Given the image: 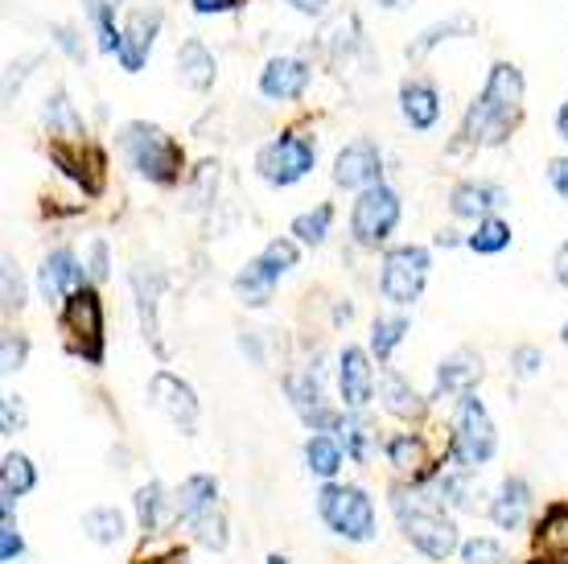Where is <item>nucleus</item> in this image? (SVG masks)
Masks as SVG:
<instances>
[{"instance_id":"50","label":"nucleus","mask_w":568,"mask_h":564,"mask_svg":"<svg viewBox=\"0 0 568 564\" xmlns=\"http://www.w3.org/2000/svg\"><path fill=\"white\" fill-rule=\"evenodd\" d=\"M548 182H552V190L568 202V157H556L552 170H548Z\"/></svg>"},{"instance_id":"42","label":"nucleus","mask_w":568,"mask_h":564,"mask_svg":"<svg viewBox=\"0 0 568 564\" xmlns=\"http://www.w3.org/2000/svg\"><path fill=\"white\" fill-rule=\"evenodd\" d=\"M462 564H503V548H498V540L474 536L469 544H462Z\"/></svg>"},{"instance_id":"46","label":"nucleus","mask_w":568,"mask_h":564,"mask_svg":"<svg viewBox=\"0 0 568 564\" xmlns=\"http://www.w3.org/2000/svg\"><path fill=\"white\" fill-rule=\"evenodd\" d=\"M21 552H26V540H21V532H17L13 523H0V561L13 564Z\"/></svg>"},{"instance_id":"13","label":"nucleus","mask_w":568,"mask_h":564,"mask_svg":"<svg viewBox=\"0 0 568 564\" xmlns=\"http://www.w3.org/2000/svg\"><path fill=\"white\" fill-rule=\"evenodd\" d=\"M50 157H54L58 170L79 182V190H87V194H100L103 190V153L95 144L54 141L50 144Z\"/></svg>"},{"instance_id":"29","label":"nucleus","mask_w":568,"mask_h":564,"mask_svg":"<svg viewBox=\"0 0 568 564\" xmlns=\"http://www.w3.org/2000/svg\"><path fill=\"white\" fill-rule=\"evenodd\" d=\"M342 457H346V450H342V441H334L329 433H317V437L305 441V466H310L313 474H322V479H334V474H338Z\"/></svg>"},{"instance_id":"38","label":"nucleus","mask_w":568,"mask_h":564,"mask_svg":"<svg viewBox=\"0 0 568 564\" xmlns=\"http://www.w3.org/2000/svg\"><path fill=\"white\" fill-rule=\"evenodd\" d=\"M194 536L206 544V548L214 552H223L227 548V520H223V511L211 507V511H202L199 520H194Z\"/></svg>"},{"instance_id":"21","label":"nucleus","mask_w":568,"mask_h":564,"mask_svg":"<svg viewBox=\"0 0 568 564\" xmlns=\"http://www.w3.org/2000/svg\"><path fill=\"white\" fill-rule=\"evenodd\" d=\"M178 79H182L190 91H211L214 79H219L214 54L199 42V38H185L182 50H178Z\"/></svg>"},{"instance_id":"23","label":"nucleus","mask_w":568,"mask_h":564,"mask_svg":"<svg viewBox=\"0 0 568 564\" xmlns=\"http://www.w3.org/2000/svg\"><path fill=\"white\" fill-rule=\"evenodd\" d=\"M527 511H531V491H527V482L507 479L503 482V491L495 494V503H490V520H495L503 532H515V527H524L527 523Z\"/></svg>"},{"instance_id":"1","label":"nucleus","mask_w":568,"mask_h":564,"mask_svg":"<svg viewBox=\"0 0 568 564\" xmlns=\"http://www.w3.org/2000/svg\"><path fill=\"white\" fill-rule=\"evenodd\" d=\"M524 115V74L515 71L511 62H495L486 74L483 95L474 99V108L466 112L462 137L454 149H490L511 137V128Z\"/></svg>"},{"instance_id":"54","label":"nucleus","mask_w":568,"mask_h":564,"mask_svg":"<svg viewBox=\"0 0 568 564\" xmlns=\"http://www.w3.org/2000/svg\"><path fill=\"white\" fill-rule=\"evenodd\" d=\"M556 132H560V141H568V103L556 112Z\"/></svg>"},{"instance_id":"43","label":"nucleus","mask_w":568,"mask_h":564,"mask_svg":"<svg viewBox=\"0 0 568 564\" xmlns=\"http://www.w3.org/2000/svg\"><path fill=\"white\" fill-rule=\"evenodd\" d=\"M21 305H26V276L13 260H4V310L17 313Z\"/></svg>"},{"instance_id":"48","label":"nucleus","mask_w":568,"mask_h":564,"mask_svg":"<svg viewBox=\"0 0 568 564\" xmlns=\"http://www.w3.org/2000/svg\"><path fill=\"white\" fill-rule=\"evenodd\" d=\"M87 276H91V281H103V276H108V243L103 240H91V264H87Z\"/></svg>"},{"instance_id":"17","label":"nucleus","mask_w":568,"mask_h":564,"mask_svg":"<svg viewBox=\"0 0 568 564\" xmlns=\"http://www.w3.org/2000/svg\"><path fill=\"white\" fill-rule=\"evenodd\" d=\"M310 87V62L305 58H272L264 74H260V95L264 99H301Z\"/></svg>"},{"instance_id":"30","label":"nucleus","mask_w":568,"mask_h":564,"mask_svg":"<svg viewBox=\"0 0 568 564\" xmlns=\"http://www.w3.org/2000/svg\"><path fill=\"white\" fill-rule=\"evenodd\" d=\"M87 17H91V26H95V38H100V50L103 54H115L120 50V38H124V29L115 26V0H83Z\"/></svg>"},{"instance_id":"47","label":"nucleus","mask_w":568,"mask_h":564,"mask_svg":"<svg viewBox=\"0 0 568 564\" xmlns=\"http://www.w3.org/2000/svg\"><path fill=\"white\" fill-rule=\"evenodd\" d=\"M26 351H29V342L21 339V334H4V371L26 367Z\"/></svg>"},{"instance_id":"45","label":"nucleus","mask_w":568,"mask_h":564,"mask_svg":"<svg viewBox=\"0 0 568 564\" xmlns=\"http://www.w3.org/2000/svg\"><path fill=\"white\" fill-rule=\"evenodd\" d=\"M540 367H544V354L536 351V346H519V351L511 354V371L519 375V380H527V375H536Z\"/></svg>"},{"instance_id":"7","label":"nucleus","mask_w":568,"mask_h":564,"mask_svg":"<svg viewBox=\"0 0 568 564\" xmlns=\"http://www.w3.org/2000/svg\"><path fill=\"white\" fill-rule=\"evenodd\" d=\"M62 334L83 363H103V301L95 289H79L67 296V310H62Z\"/></svg>"},{"instance_id":"36","label":"nucleus","mask_w":568,"mask_h":564,"mask_svg":"<svg viewBox=\"0 0 568 564\" xmlns=\"http://www.w3.org/2000/svg\"><path fill=\"white\" fill-rule=\"evenodd\" d=\"M466 29H474L466 21V17H454V21H445V26H433V29H425L420 38H416L413 46H408V58H425L433 46H440V42H449V38H462Z\"/></svg>"},{"instance_id":"59","label":"nucleus","mask_w":568,"mask_h":564,"mask_svg":"<svg viewBox=\"0 0 568 564\" xmlns=\"http://www.w3.org/2000/svg\"><path fill=\"white\" fill-rule=\"evenodd\" d=\"M527 564H548V561H544V556H540V561H527Z\"/></svg>"},{"instance_id":"57","label":"nucleus","mask_w":568,"mask_h":564,"mask_svg":"<svg viewBox=\"0 0 568 564\" xmlns=\"http://www.w3.org/2000/svg\"><path fill=\"white\" fill-rule=\"evenodd\" d=\"M268 564H288V561H284V556H268Z\"/></svg>"},{"instance_id":"32","label":"nucleus","mask_w":568,"mask_h":564,"mask_svg":"<svg viewBox=\"0 0 568 564\" xmlns=\"http://www.w3.org/2000/svg\"><path fill=\"white\" fill-rule=\"evenodd\" d=\"M329 223H334V207L322 202V207H313V211L293 219V240L305 243V248H322L329 235Z\"/></svg>"},{"instance_id":"10","label":"nucleus","mask_w":568,"mask_h":564,"mask_svg":"<svg viewBox=\"0 0 568 564\" xmlns=\"http://www.w3.org/2000/svg\"><path fill=\"white\" fill-rule=\"evenodd\" d=\"M399 223V194L392 185H371L363 190L355 202V211H351V231H355V240L363 248H379V243L392 240V231Z\"/></svg>"},{"instance_id":"5","label":"nucleus","mask_w":568,"mask_h":564,"mask_svg":"<svg viewBox=\"0 0 568 564\" xmlns=\"http://www.w3.org/2000/svg\"><path fill=\"white\" fill-rule=\"evenodd\" d=\"M317 515L342 540H355V544L375 540V507L358 486H326L317 494Z\"/></svg>"},{"instance_id":"22","label":"nucleus","mask_w":568,"mask_h":564,"mask_svg":"<svg viewBox=\"0 0 568 564\" xmlns=\"http://www.w3.org/2000/svg\"><path fill=\"white\" fill-rule=\"evenodd\" d=\"M214 503H219V482L206 479V474H194V479H185L178 491H173L170 507L178 520L194 523L202 515V511H211Z\"/></svg>"},{"instance_id":"4","label":"nucleus","mask_w":568,"mask_h":564,"mask_svg":"<svg viewBox=\"0 0 568 564\" xmlns=\"http://www.w3.org/2000/svg\"><path fill=\"white\" fill-rule=\"evenodd\" d=\"M498 450V433H495V421H490V412L478 395H462V404H457V416H454V462L462 470H474V466H486Z\"/></svg>"},{"instance_id":"37","label":"nucleus","mask_w":568,"mask_h":564,"mask_svg":"<svg viewBox=\"0 0 568 564\" xmlns=\"http://www.w3.org/2000/svg\"><path fill=\"white\" fill-rule=\"evenodd\" d=\"M404 334H408V322H404V318H379L375 330H371V351H375V359H392V351L399 346Z\"/></svg>"},{"instance_id":"19","label":"nucleus","mask_w":568,"mask_h":564,"mask_svg":"<svg viewBox=\"0 0 568 564\" xmlns=\"http://www.w3.org/2000/svg\"><path fill=\"white\" fill-rule=\"evenodd\" d=\"M399 112H404V120H408L416 132L437 128V120H440L437 87L428 83V79H408V83L399 87Z\"/></svg>"},{"instance_id":"44","label":"nucleus","mask_w":568,"mask_h":564,"mask_svg":"<svg viewBox=\"0 0 568 564\" xmlns=\"http://www.w3.org/2000/svg\"><path fill=\"white\" fill-rule=\"evenodd\" d=\"M26 421H29L26 400L21 395H4V404H0V433H21Z\"/></svg>"},{"instance_id":"56","label":"nucleus","mask_w":568,"mask_h":564,"mask_svg":"<svg viewBox=\"0 0 568 564\" xmlns=\"http://www.w3.org/2000/svg\"><path fill=\"white\" fill-rule=\"evenodd\" d=\"M156 564H182V556H165V561H156Z\"/></svg>"},{"instance_id":"31","label":"nucleus","mask_w":568,"mask_h":564,"mask_svg":"<svg viewBox=\"0 0 568 564\" xmlns=\"http://www.w3.org/2000/svg\"><path fill=\"white\" fill-rule=\"evenodd\" d=\"M33 482H38V470L29 462L26 453H4V462H0V494H21L33 491Z\"/></svg>"},{"instance_id":"16","label":"nucleus","mask_w":568,"mask_h":564,"mask_svg":"<svg viewBox=\"0 0 568 564\" xmlns=\"http://www.w3.org/2000/svg\"><path fill=\"white\" fill-rule=\"evenodd\" d=\"M156 29H161V17H156V9H136V13L129 17V26H124V38H120V50H115V58H120V67L129 74H136L149 62V50H153L156 42Z\"/></svg>"},{"instance_id":"51","label":"nucleus","mask_w":568,"mask_h":564,"mask_svg":"<svg viewBox=\"0 0 568 564\" xmlns=\"http://www.w3.org/2000/svg\"><path fill=\"white\" fill-rule=\"evenodd\" d=\"M293 13H301V17H322L329 9V0H284Z\"/></svg>"},{"instance_id":"40","label":"nucleus","mask_w":568,"mask_h":564,"mask_svg":"<svg viewBox=\"0 0 568 564\" xmlns=\"http://www.w3.org/2000/svg\"><path fill=\"white\" fill-rule=\"evenodd\" d=\"M329 50H334V54H351V50H355V46H363V33H358V17L355 13H346L342 17V21H334V29H329Z\"/></svg>"},{"instance_id":"41","label":"nucleus","mask_w":568,"mask_h":564,"mask_svg":"<svg viewBox=\"0 0 568 564\" xmlns=\"http://www.w3.org/2000/svg\"><path fill=\"white\" fill-rule=\"evenodd\" d=\"M338 433H342V450H346V457L351 462H367V424L363 421H342L338 424Z\"/></svg>"},{"instance_id":"18","label":"nucleus","mask_w":568,"mask_h":564,"mask_svg":"<svg viewBox=\"0 0 568 564\" xmlns=\"http://www.w3.org/2000/svg\"><path fill=\"white\" fill-rule=\"evenodd\" d=\"M161 289H165V276H161L153 264H136V269H132L136 313H141L144 334H149V342H153L156 354H165V342H161V322H156V301H161Z\"/></svg>"},{"instance_id":"33","label":"nucleus","mask_w":568,"mask_h":564,"mask_svg":"<svg viewBox=\"0 0 568 564\" xmlns=\"http://www.w3.org/2000/svg\"><path fill=\"white\" fill-rule=\"evenodd\" d=\"M466 243L478 255H495V252H503V248L511 243V226H507V219H495V214H490V219H478Z\"/></svg>"},{"instance_id":"9","label":"nucleus","mask_w":568,"mask_h":564,"mask_svg":"<svg viewBox=\"0 0 568 564\" xmlns=\"http://www.w3.org/2000/svg\"><path fill=\"white\" fill-rule=\"evenodd\" d=\"M256 173L268 185H293L313 173V141L301 132H284L256 153Z\"/></svg>"},{"instance_id":"28","label":"nucleus","mask_w":568,"mask_h":564,"mask_svg":"<svg viewBox=\"0 0 568 564\" xmlns=\"http://www.w3.org/2000/svg\"><path fill=\"white\" fill-rule=\"evenodd\" d=\"M384 409L392 412V416H399V421H408V416H420V412H425V400H420V392H416L404 375L387 371L384 375Z\"/></svg>"},{"instance_id":"39","label":"nucleus","mask_w":568,"mask_h":564,"mask_svg":"<svg viewBox=\"0 0 568 564\" xmlns=\"http://www.w3.org/2000/svg\"><path fill=\"white\" fill-rule=\"evenodd\" d=\"M437 498L440 503H449V507H462V511H469L474 503H478V494H474L466 474H445V479L437 482Z\"/></svg>"},{"instance_id":"6","label":"nucleus","mask_w":568,"mask_h":564,"mask_svg":"<svg viewBox=\"0 0 568 564\" xmlns=\"http://www.w3.org/2000/svg\"><path fill=\"white\" fill-rule=\"evenodd\" d=\"M297 240H272L264 252L247 264V269L235 276V296H240L243 305H252V310H260V305H268L272 289H276V281H281L284 272L297 269Z\"/></svg>"},{"instance_id":"3","label":"nucleus","mask_w":568,"mask_h":564,"mask_svg":"<svg viewBox=\"0 0 568 564\" xmlns=\"http://www.w3.org/2000/svg\"><path fill=\"white\" fill-rule=\"evenodd\" d=\"M120 153H124V161L141 173L144 182L173 185L182 178V149H178L156 124L132 120V124L120 128Z\"/></svg>"},{"instance_id":"55","label":"nucleus","mask_w":568,"mask_h":564,"mask_svg":"<svg viewBox=\"0 0 568 564\" xmlns=\"http://www.w3.org/2000/svg\"><path fill=\"white\" fill-rule=\"evenodd\" d=\"M375 4H379V9H404L408 0H375Z\"/></svg>"},{"instance_id":"8","label":"nucleus","mask_w":568,"mask_h":564,"mask_svg":"<svg viewBox=\"0 0 568 564\" xmlns=\"http://www.w3.org/2000/svg\"><path fill=\"white\" fill-rule=\"evenodd\" d=\"M428 269H433V260H428L425 248H396V252H387L384 260V272H379V289L392 305H416L420 293H425L428 284Z\"/></svg>"},{"instance_id":"53","label":"nucleus","mask_w":568,"mask_h":564,"mask_svg":"<svg viewBox=\"0 0 568 564\" xmlns=\"http://www.w3.org/2000/svg\"><path fill=\"white\" fill-rule=\"evenodd\" d=\"M552 269H556V281H560L568 289V243H560V252H556Z\"/></svg>"},{"instance_id":"11","label":"nucleus","mask_w":568,"mask_h":564,"mask_svg":"<svg viewBox=\"0 0 568 564\" xmlns=\"http://www.w3.org/2000/svg\"><path fill=\"white\" fill-rule=\"evenodd\" d=\"M149 400L182 433H194V424H199V395H194V387L185 380H178L173 371H156L153 383H149Z\"/></svg>"},{"instance_id":"52","label":"nucleus","mask_w":568,"mask_h":564,"mask_svg":"<svg viewBox=\"0 0 568 564\" xmlns=\"http://www.w3.org/2000/svg\"><path fill=\"white\" fill-rule=\"evenodd\" d=\"M240 0H194V13L199 17H214V13H231Z\"/></svg>"},{"instance_id":"34","label":"nucleus","mask_w":568,"mask_h":564,"mask_svg":"<svg viewBox=\"0 0 568 564\" xmlns=\"http://www.w3.org/2000/svg\"><path fill=\"white\" fill-rule=\"evenodd\" d=\"M83 532L87 540H95V544H115V540L124 536V515L115 507H95L83 515Z\"/></svg>"},{"instance_id":"15","label":"nucleus","mask_w":568,"mask_h":564,"mask_svg":"<svg viewBox=\"0 0 568 564\" xmlns=\"http://www.w3.org/2000/svg\"><path fill=\"white\" fill-rule=\"evenodd\" d=\"M338 392H342V404H346L351 412H363L371 404L375 380H371L367 351H358V346H346V351L338 354Z\"/></svg>"},{"instance_id":"20","label":"nucleus","mask_w":568,"mask_h":564,"mask_svg":"<svg viewBox=\"0 0 568 564\" xmlns=\"http://www.w3.org/2000/svg\"><path fill=\"white\" fill-rule=\"evenodd\" d=\"M507 202V190L495 182H462L454 190V198H449V211L457 214V219H490V214L498 211Z\"/></svg>"},{"instance_id":"60","label":"nucleus","mask_w":568,"mask_h":564,"mask_svg":"<svg viewBox=\"0 0 568 564\" xmlns=\"http://www.w3.org/2000/svg\"><path fill=\"white\" fill-rule=\"evenodd\" d=\"M115 4H124V0H115Z\"/></svg>"},{"instance_id":"58","label":"nucleus","mask_w":568,"mask_h":564,"mask_svg":"<svg viewBox=\"0 0 568 564\" xmlns=\"http://www.w3.org/2000/svg\"><path fill=\"white\" fill-rule=\"evenodd\" d=\"M560 339H565V346H568V322H565V334H560Z\"/></svg>"},{"instance_id":"49","label":"nucleus","mask_w":568,"mask_h":564,"mask_svg":"<svg viewBox=\"0 0 568 564\" xmlns=\"http://www.w3.org/2000/svg\"><path fill=\"white\" fill-rule=\"evenodd\" d=\"M54 42L62 46V50H67V58H74V62L83 58V42H79V33H74L71 26H54Z\"/></svg>"},{"instance_id":"26","label":"nucleus","mask_w":568,"mask_h":564,"mask_svg":"<svg viewBox=\"0 0 568 564\" xmlns=\"http://www.w3.org/2000/svg\"><path fill=\"white\" fill-rule=\"evenodd\" d=\"M536 556L548 564H568V507H552L536 527Z\"/></svg>"},{"instance_id":"25","label":"nucleus","mask_w":568,"mask_h":564,"mask_svg":"<svg viewBox=\"0 0 568 564\" xmlns=\"http://www.w3.org/2000/svg\"><path fill=\"white\" fill-rule=\"evenodd\" d=\"M387 462H392L396 474H408V479H425L433 470L425 437H416V433H399V437L387 441Z\"/></svg>"},{"instance_id":"2","label":"nucleus","mask_w":568,"mask_h":564,"mask_svg":"<svg viewBox=\"0 0 568 564\" xmlns=\"http://www.w3.org/2000/svg\"><path fill=\"white\" fill-rule=\"evenodd\" d=\"M396 520L404 536L416 552H425L428 561H445L457 548V527L454 520L440 511L437 494H396Z\"/></svg>"},{"instance_id":"12","label":"nucleus","mask_w":568,"mask_h":564,"mask_svg":"<svg viewBox=\"0 0 568 564\" xmlns=\"http://www.w3.org/2000/svg\"><path fill=\"white\" fill-rule=\"evenodd\" d=\"M334 182L342 185V190H371V185L384 182V157H379V149L371 141H351L346 149L338 153V161H334Z\"/></svg>"},{"instance_id":"24","label":"nucleus","mask_w":568,"mask_h":564,"mask_svg":"<svg viewBox=\"0 0 568 564\" xmlns=\"http://www.w3.org/2000/svg\"><path fill=\"white\" fill-rule=\"evenodd\" d=\"M478 380H483V359L462 351L437 367V395H466V392H474Z\"/></svg>"},{"instance_id":"35","label":"nucleus","mask_w":568,"mask_h":564,"mask_svg":"<svg viewBox=\"0 0 568 564\" xmlns=\"http://www.w3.org/2000/svg\"><path fill=\"white\" fill-rule=\"evenodd\" d=\"M173 494L161 491V482H149L136 491V520H141L144 532H156L161 527V515H165V503H170Z\"/></svg>"},{"instance_id":"27","label":"nucleus","mask_w":568,"mask_h":564,"mask_svg":"<svg viewBox=\"0 0 568 564\" xmlns=\"http://www.w3.org/2000/svg\"><path fill=\"white\" fill-rule=\"evenodd\" d=\"M42 124L54 132L58 141H83V120H79L67 91H54V95L42 103Z\"/></svg>"},{"instance_id":"14","label":"nucleus","mask_w":568,"mask_h":564,"mask_svg":"<svg viewBox=\"0 0 568 564\" xmlns=\"http://www.w3.org/2000/svg\"><path fill=\"white\" fill-rule=\"evenodd\" d=\"M83 260L67 248H58L42 260V272H38V284H42V296L45 301H62V296H71L83 289Z\"/></svg>"}]
</instances>
